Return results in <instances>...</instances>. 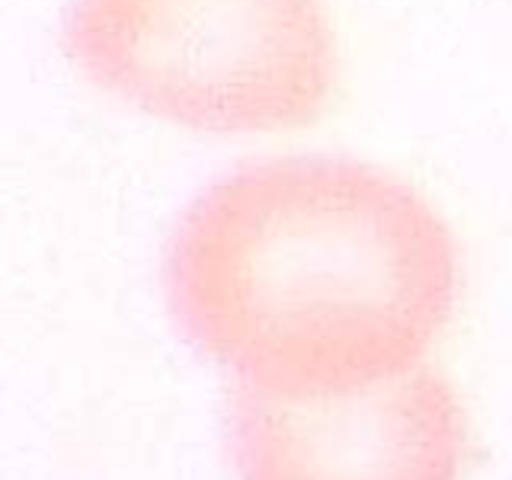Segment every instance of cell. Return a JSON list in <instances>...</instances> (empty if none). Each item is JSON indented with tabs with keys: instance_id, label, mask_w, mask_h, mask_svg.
Returning a JSON list of instances; mask_svg holds the SVG:
<instances>
[{
	"instance_id": "obj_1",
	"label": "cell",
	"mask_w": 512,
	"mask_h": 480,
	"mask_svg": "<svg viewBox=\"0 0 512 480\" xmlns=\"http://www.w3.org/2000/svg\"><path fill=\"white\" fill-rule=\"evenodd\" d=\"M186 340L237 384L346 391L420 365L452 320L458 250L397 176L343 157H282L208 186L167 253Z\"/></svg>"
},
{
	"instance_id": "obj_2",
	"label": "cell",
	"mask_w": 512,
	"mask_h": 480,
	"mask_svg": "<svg viewBox=\"0 0 512 480\" xmlns=\"http://www.w3.org/2000/svg\"><path fill=\"white\" fill-rule=\"evenodd\" d=\"M64 52L122 103L221 135L314 122L336 77L320 0H71Z\"/></svg>"
},
{
	"instance_id": "obj_3",
	"label": "cell",
	"mask_w": 512,
	"mask_h": 480,
	"mask_svg": "<svg viewBox=\"0 0 512 480\" xmlns=\"http://www.w3.org/2000/svg\"><path fill=\"white\" fill-rule=\"evenodd\" d=\"M464 413L429 365L346 391L237 384L228 445L240 480H458Z\"/></svg>"
}]
</instances>
